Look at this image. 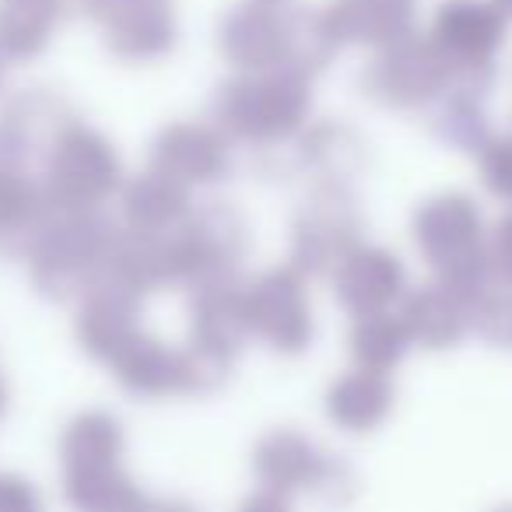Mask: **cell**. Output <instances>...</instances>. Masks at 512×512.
Here are the masks:
<instances>
[]
</instances>
